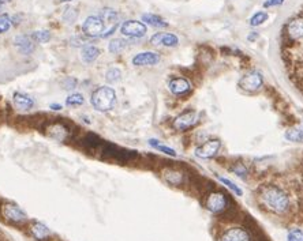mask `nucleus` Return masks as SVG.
Returning a JSON list of instances; mask_svg holds the SVG:
<instances>
[{"label": "nucleus", "mask_w": 303, "mask_h": 241, "mask_svg": "<svg viewBox=\"0 0 303 241\" xmlns=\"http://www.w3.org/2000/svg\"><path fill=\"white\" fill-rule=\"evenodd\" d=\"M258 198L261 204L275 214H284L290 210V196L279 185L275 184L262 185L258 191Z\"/></svg>", "instance_id": "1"}, {"label": "nucleus", "mask_w": 303, "mask_h": 241, "mask_svg": "<svg viewBox=\"0 0 303 241\" xmlns=\"http://www.w3.org/2000/svg\"><path fill=\"white\" fill-rule=\"evenodd\" d=\"M93 108L99 112H108L116 104V93L109 86H101L92 93L90 97Z\"/></svg>", "instance_id": "2"}, {"label": "nucleus", "mask_w": 303, "mask_h": 241, "mask_svg": "<svg viewBox=\"0 0 303 241\" xmlns=\"http://www.w3.org/2000/svg\"><path fill=\"white\" fill-rule=\"evenodd\" d=\"M43 130L48 137L58 142H67L68 138L71 137V130L68 128L67 123L62 121V119H52L51 121L46 120Z\"/></svg>", "instance_id": "3"}, {"label": "nucleus", "mask_w": 303, "mask_h": 241, "mask_svg": "<svg viewBox=\"0 0 303 241\" xmlns=\"http://www.w3.org/2000/svg\"><path fill=\"white\" fill-rule=\"evenodd\" d=\"M285 39L287 44H297L299 41H303V15H299L297 18H294L285 25Z\"/></svg>", "instance_id": "4"}, {"label": "nucleus", "mask_w": 303, "mask_h": 241, "mask_svg": "<svg viewBox=\"0 0 303 241\" xmlns=\"http://www.w3.org/2000/svg\"><path fill=\"white\" fill-rule=\"evenodd\" d=\"M106 29V22L101 20V17L97 15H90L82 23V32L85 33L87 37H101Z\"/></svg>", "instance_id": "5"}, {"label": "nucleus", "mask_w": 303, "mask_h": 241, "mask_svg": "<svg viewBox=\"0 0 303 241\" xmlns=\"http://www.w3.org/2000/svg\"><path fill=\"white\" fill-rule=\"evenodd\" d=\"M1 215L3 218L8 222H13V223H26L27 222V215L23 210L21 209L20 206L14 204V203H6L3 204L1 207Z\"/></svg>", "instance_id": "6"}, {"label": "nucleus", "mask_w": 303, "mask_h": 241, "mask_svg": "<svg viewBox=\"0 0 303 241\" xmlns=\"http://www.w3.org/2000/svg\"><path fill=\"white\" fill-rule=\"evenodd\" d=\"M146 32H148L146 25L144 22H139V20H126L120 26V33L126 37H130V39H141V37L145 36Z\"/></svg>", "instance_id": "7"}, {"label": "nucleus", "mask_w": 303, "mask_h": 241, "mask_svg": "<svg viewBox=\"0 0 303 241\" xmlns=\"http://www.w3.org/2000/svg\"><path fill=\"white\" fill-rule=\"evenodd\" d=\"M205 206L206 209L209 210L213 214H217V213H221L227 209L228 206V199H227V195L220 192V191H216V192H212L208 195L206 201H205Z\"/></svg>", "instance_id": "8"}, {"label": "nucleus", "mask_w": 303, "mask_h": 241, "mask_svg": "<svg viewBox=\"0 0 303 241\" xmlns=\"http://www.w3.org/2000/svg\"><path fill=\"white\" fill-rule=\"evenodd\" d=\"M262 85H264V77L258 71L249 72L239 80V87H242L246 91H256L261 89Z\"/></svg>", "instance_id": "9"}, {"label": "nucleus", "mask_w": 303, "mask_h": 241, "mask_svg": "<svg viewBox=\"0 0 303 241\" xmlns=\"http://www.w3.org/2000/svg\"><path fill=\"white\" fill-rule=\"evenodd\" d=\"M220 147H221V142L218 139H211L195 149V156L198 158H202V160H209L217 154Z\"/></svg>", "instance_id": "10"}, {"label": "nucleus", "mask_w": 303, "mask_h": 241, "mask_svg": "<svg viewBox=\"0 0 303 241\" xmlns=\"http://www.w3.org/2000/svg\"><path fill=\"white\" fill-rule=\"evenodd\" d=\"M198 121V113L194 111H186L175 119L173 128L178 131H186L191 128Z\"/></svg>", "instance_id": "11"}, {"label": "nucleus", "mask_w": 303, "mask_h": 241, "mask_svg": "<svg viewBox=\"0 0 303 241\" xmlns=\"http://www.w3.org/2000/svg\"><path fill=\"white\" fill-rule=\"evenodd\" d=\"M160 55L157 52H141L137 53L134 58H132V65L135 67H145V65H156L160 63Z\"/></svg>", "instance_id": "12"}, {"label": "nucleus", "mask_w": 303, "mask_h": 241, "mask_svg": "<svg viewBox=\"0 0 303 241\" xmlns=\"http://www.w3.org/2000/svg\"><path fill=\"white\" fill-rule=\"evenodd\" d=\"M14 106L21 112H29L34 108V100L26 93L22 91H15L13 94Z\"/></svg>", "instance_id": "13"}, {"label": "nucleus", "mask_w": 303, "mask_h": 241, "mask_svg": "<svg viewBox=\"0 0 303 241\" xmlns=\"http://www.w3.org/2000/svg\"><path fill=\"white\" fill-rule=\"evenodd\" d=\"M151 42L153 45H163L173 48L179 44V39L173 33H156L153 34L151 39Z\"/></svg>", "instance_id": "14"}, {"label": "nucleus", "mask_w": 303, "mask_h": 241, "mask_svg": "<svg viewBox=\"0 0 303 241\" xmlns=\"http://www.w3.org/2000/svg\"><path fill=\"white\" fill-rule=\"evenodd\" d=\"M14 45L18 48V51L22 55H30L34 51V41L30 36L20 34L14 39Z\"/></svg>", "instance_id": "15"}, {"label": "nucleus", "mask_w": 303, "mask_h": 241, "mask_svg": "<svg viewBox=\"0 0 303 241\" xmlns=\"http://www.w3.org/2000/svg\"><path fill=\"white\" fill-rule=\"evenodd\" d=\"M220 241H251V239L243 228H230L223 233Z\"/></svg>", "instance_id": "16"}, {"label": "nucleus", "mask_w": 303, "mask_h": 241, "mask_svg": "<svg viewBox=\"0 0 303 241\" xmlns=\"http://www.w3.org/2000/svg\"><path fill=\"white\" fill-rule=\"evenodd\" d=\"M168 89H170L172 94L182 96V94H185V93L190 90V83H189V80L185 78H173L170 80Z\"/></svg>", "instance_id": "17"}, {"label": "nucleus", "mask_w": 303, "mask_h": 241, "mask_svg": "<svg viewBox=\"0 0 303 241\" xmlns=\"http://www.w3.org/2000/svg\"><path fill=\"white\" fill-rule=\"evenodd\" d=\"M100 49L94 45H84L82 51H81V59L86 64H90L94 63L96 60L99 59L100 56Z\"/></svg>", "instance_id": "18"}, {"label": "nucleus", "mask_w": 303, "mask_h": 241, "mask_svg": "<svg viewBox=\"0 0 303 241\" xmlns=\"http://www.w3.org/2000/svg\"><path fill=\"white\" fill-rule=\"evenodd\" d=\"M30 232H32V236H33L37 241L46 240L49 236L52 235L51 230L48 229V226H45V225L41 223V222H34L33 225H32V228H30Z\"/></svg>", "instance_id": "19"}, {"label": "nucleus", "mask_w": 303, "mask_h": 241, "mask_svg": "<svg viewBox=\"0 0 303 241\" xmlns=\"http://www.w3.org/2000/svg\"><path fill=\"white\" fill-rule=\"evenodd\" d=\"M141 20L146 25H149V26H153V27H158V29H163V27H168V22H165L160 15H156V14H144L142 17H141Z\"/></svg>", "instance_id": "20"}, {"label": "nucleus", "mask_w": 303, "mask_h": 241, "mask_svg": "<svg viewBox=\"0 0 303 241\" xmlns=\"http://www.w3.org/2000/svg\"><path fill=\"white\" fill-rule=\"evenodd\" d=\"M285 139L295 143H303V121L295 127H291L290 130L285 131Z\"/></svg>", "instance_id": "21"}, {"label": "nucleus", "mask_w": 303, "mask_h": 241, "mask_svg": "<svg viewBox=\"0 0 303 241\" xmlns=\"http://www.w3.org/2000/svg\"><path fill=\"white\" fill-rule=\"evenodd\" d=\"M127 46V41L123 39H113L109 41L108 44V51L112 55H118V53L123 52L125 48Z\"/></svg>", "instance_id": "22"}, {"label": "nucleus", "mask_w": 303, "mask_h": 241, "mask_svg": "<svg viewBox=\"0 0 303 241\" xmlns=\"http://www.w3.org/2000/svg\"><path fill=\"white\" fill-rule=\"evenodd\" d=\"M182 173L178 172V170L173 169H168L164 172V179L165 181L171 185H180L182 184Z\"/></svg>", "instance_id": "23"}, {"label": "nucleus", "mask_w": 303, "mask_h": 241, "mask_svg": "<svg viewBox=\"0 0 303 241\" xmlns=\"http://www.w3.org/2000/svg\"><path fill=\"white\" fill-rule=\"evenodd\" d=\"M30 37L34 42H39V44H46L51 41V33L48 30H36L30 34Z\"/></svg>", "instance_id": "24"}, {"label": "nucleus", "mask_w": 303, "mask_h": 241, "mask_svg": "<svg viewBox=\"0 0 303 241\" xmlns=\"http://www.w3.org/2000/svg\"><path fill=\"white\" fill-rule=\"evenodd\" d=\"M101 20H104L106 23H112L115 25L116 20H118V13L112 10V8H103V11L100 14Z\"/></svg>", "instance_id": "25"}, {"label": "nucleus", "mask_w": 303, "mask_h": 241, "mask_svg": "<svg viewBox=\"0 0 303 241\" xmlns=\"http://www.w3.org/2000/svg\"><path fill=\"white\" fill-rule=\"evenodd\" d=\"M149 144H151L152 147H154V149H157L158 151H161V153H164L167 156H171V157H176V153L173 149L171 147H168V146H164V144H161L156 139H151L149 141Z\"/></svg>", "instance_id": "26"}, {"label": "nucleus", "mask_w": 303, "mask_h": 241, "mask_svg": "<svg viewBox=\"0 0 303 241\" xmlns=\"http://www.w3.org/2000/svg\"><path fill=\"white\" fill-rule=\"evenodd\" d=\"M269 18V15L266 11H257L253 17L250 18V25L251 26H260L262 25L264 22H266Z\"/></svg>", "instance_id": "27"}, {"label": "nucleus", "mask_w": 303, "mask_h": 241, "mask_svg": "<svg viewBox=\"0 0 303 241\" xmlns=\"http://www.w3.org/2000/svg\"><path fill=\"white\" fill-rule=\"evenodd\" d=\"M106 79L108 83H118L119 80L122 79V71L116 67H112L107 71Z\"/></svg>", "instance_id": "28"}, {"label": "nucleus", "mask_w": 303, "mask_h": 241, "mask_svg": "<svg viewBox=\"0 0 303 241\" xmlns=\"http://www.w3.org/2000/svg\"><path fill=\"white\" fill-rule=\"evenodd\" d=\"M84 102H85V98H84V96H82L81 93H73V94H70L66 100L67 106H79V105H82Z\"/></svg>", "instance_id": "29"}, {"label": "nucleus", "mask_w": 303, "mask_h": 241, "mask_svg": "<svg viewBox=\"0 0 303 241\" xmlns=\"http://www.w3.org/2000/svg\"><path fill=\"white\" fill-rule=\"evenodd\" d=\"M11 26H13L11 17L8 14H0V34L8 32Z\"/></svg>", "instance_id": "30"}, {"label": "nucleus", "mask_w": 303, "mask_h": 241, "mask_svg": "<svg viewBox=\"0 0 303 241\" xmlns=\"http://www.w3.org/2000/svg\"><path fill=\"white\" fill-rule=\"evenodd\" d=\"M78 18V11L75 8H67L65 14H63V20L68 23V25H73L74 22Z\"/></svg>", "instance_id": "31"}, {"label": "nucleus", "mask_w": 303, "mask_h": 241, "mask_svg": "<svg viewBox=\"0 0 303 241\" xmlns=\"http://www.w3.org/2000/svg\"><path fill=\"white\" fill-rule=\"evenodd\" d=\"M217 180H218V181L223 182L224 185H227V187H228V188H230L231 191H234V192H235V194H237L238 196H242V194H243V192H242V189L239 188L237 184H234V182L231 181L230 179H227V177L217 176Z\"/></svg>", "instance_id": "32"}, {"label": "nucleus", "mask_w": 303, "mask_h": 241, "mask_svg": "<svg viewBox=\"0 0 303 241\" xmlns=\"http://www.w3.org/2000/svg\"><path fill=\"white\" fill-rule=\"evenodd\" d=\"M288 241H303V230L302 229H292L288 233Z\"/></svg>", "instance_id": "33"}, {"label": "nucleus", "mask_w": 303, "mask_h": 241, "mask_svg": "<svg viewBox=\"0 0 303 241\" xmlns=\"http://www.w3.org/2000/svg\"><path fill=\"white\" fill-rule=\"evenodd\" d=\"M285 0H266L264 1V8H272V7H277V6H281Z\"/></svg>", "instance_id": "34"}, {"label": "nucleus", "mask_w": 303, "mask_h": 241, "mask_svg": "<svg viewBox=\"0 0 303 241\" xmlns=\"http://www.w3.org/2000/svg\"><path fill=\"white\" fill-rule=\"evenodd\" d=\"M234 172H235V173H237L238 176L239 177H242V179H244V177L247 176V170H246V168H244V166H242V165H240V163H238L237 166H235V168H234Z\"/></svg>", "instance_id": "35"}, {"label": "nucleus", "mask_w": 303, "mask_h": 241, "mask_svg": "<svg viewBox=\"0 0 303 241\" xmlns=\"http://www.w3.org/2000/svg\"><path fill=\"white\" fill-rule=\"evenodd\" d=\"M75 85H77V80H75L74 78H67L66 80H65V89H67V90H71V89H74Z\"/></svg>", "instance_id": "36"}, {"label": "nucleus", "mask_w": 303, "mask_h": 241, "mask_svg": "<svg viewBox=\"0 0 303 241\" xmlns=\"http://www.w3.org/2000/svg\"><path fill=\"white\" fill-rule=\"evenodd\" d=\"M257 39H258V33L256 32H251L250 34L247 36V40H249V41H256Z\"/></svg>", "instance_id": "37"}, {"label": "nucleus", "mask_w": 303, "mask_h": 241, "mask_svg": "<svg viewBox=\"0 0 303 241\" xmlns=\"http://www.w3.org/2000/svg\"><path fill=\"white\" fill-rule=\"evenodd\" d=\"M49 108H51L52 111H60V109H62V105L60 104H51L49 105Z\"/></svg>", "instance_id": "38"}, {"label": "nucleus", "mask_w": 303, "mask_h": 241, "mask_svg": "<svg viewBox=\"0 0 303 241\" xmlns=\"http://www.w3.org/2000/svg\"><path fill=\"white\" fill-rule=\"evenodd\" d=\"M11 0H0V4L3 6V4H6V3H10Z\"/></svg>", "instance_id": "39"}, {"label": "nucleus", "mask_w": 303, "mask_h": 241, "mask_svg": "<svg viewBox=\"0 0 303 241\" xmlns=\"http://www.w3.org/2000/svg\"><path fill=\"white\" fill-rule=\"evenodd\" d=\"M62 3H70V1H73V0H60Z\"/></svg>", "instance_id": "40"}, {"label": "nucleus", "mask_w": 303, "mask_h": 241, "mask_svg": "<svg viewBox=\"0 0 303 241\" xmlns=\"http://www.w3.org/2000/svg\"><path fill=\"white\" fill-rule=\"evenodd\" d=\"M1 7H3V6H1V4H0V11H1Z\"/></svg>", "instance_id": "41"}]
</instances>
